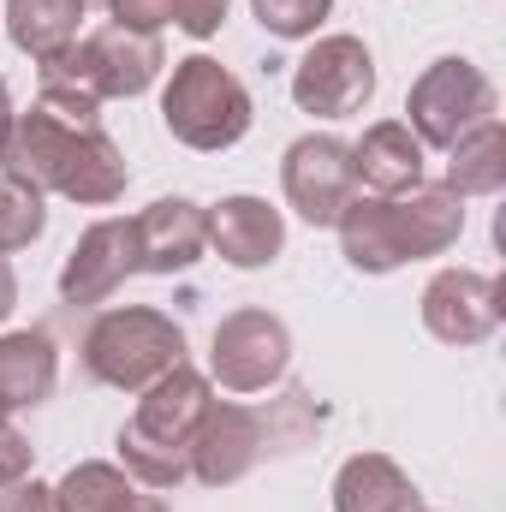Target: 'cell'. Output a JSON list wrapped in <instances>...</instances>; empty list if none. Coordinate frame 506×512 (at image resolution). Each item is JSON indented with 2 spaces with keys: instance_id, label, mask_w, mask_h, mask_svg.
<instances>
[{
  "instance_id": "cell-1",
  "label": "cell",
  "mask_w": 506,
  "mask_h": 512,
  "mask_svg": "<svg viewBox=\"0 0 506 512\" xmlns=\"http://www.w3.org/2000/svg\"><path fill=\"white\" fill-rule=\"evenodd\" d=\"M0 173L42 191V197H66L78 209H108L131 185L126 155L108 131L66 126V120L42 114L36 102L24 114H12L6 131H0Z\"/></svg>"
},
{
  "instance_id": "cell-2",
  "label": "cell",
  "mask_w": 506,
  "mask_h": 512,
  "mask_svg": "<svg viewBox=\"0 0 506 512\" xmlns=\"http://www.w3.org/2000/svg\"><path fill=\"white\" fill-rule=\"evenodd\" d=\"M334 233H340V256L358 274H393L405 262H429V256L453 251L465 233V203L447 185H417L405 197L358 191L340 209Z\"/></svg>"
},
{
  "instance_id": "cell-3",
  "label": "cell",
  "mask_w": 506,
  "mask_h": 512,
  "mask_svg": "<svg viewBox=\"0 0 506 512\" xmlns=\"http://www.w3.org/2000/svg\"><path fill=\"white\" fill-rule=\"evenodd\" d=\"M251 120H256L251 90L215 54L173 60V72L161 84V126H167L173 143H185L197 155H221L251 131Z\"/></svg>"
},
{
  "instance_id": "cell-4",
  "label": "cell",
  "mask_w": 506,
  "mask_h": 512,
  "mask_svg": "<svg viewBox=\"0 0 506 512\" xmlns=\"http://www.w3.org/2000/svg\"><path fill=\"white\" fill-rule=\"evenodd\" d=\"M185 364V328L167 310L149 304H114L84 334V376L114 393H143L155 376Z\"/></svg>"
},
{
  "instance_id": "cell-5",
  "label": "cell",
  "mask_w": 506,
  "mask_h": 512,
  "mask_svg": "<svg viewBox=\"0 0 506 512\" xmlns=\"http://www.w3.org/2000/svg\"><path fill=\"white\" fill-rule=\"evenodd\" d=\"M167 66V48L161 36H143L126 24H102L90 36H78L72 48H60L54 60L36 66V84H66V90H84L96 102H131L143 96Z\"/></svg>"
},
{
  "instance_id": "cell-6",
  "label": "cell",
  "mask_w": 506,
  "mask_h": 512,
  "mask_svg": "<svg viewBox=\"0 0 506 512\" xmlns=\"http://www.w3.org/2000/svg\"><path fill=\"white\" fill-rule=\"evenodd\" d=\"M495 108H501L495 78H489L477 60H465V54L429 60V66L411 78V90H405V126L417 131L423 149H441V155H447L465 131H477L483 120H495Z\"/></svg>"
},
{
  "instance_id": "cell-7",
  "label": "cell",
  "mask_w": 506,
  "mask_h": 512,
  "mask_svg": "<svg viewBox=\"0 0 506 512\" xmlns=\"http://www.w3.org/2000/svg\"><path fill=\"white\" fill-rule=\"evenodd\" d=\"M376 96V54L364 48V36H310V48L292 66V102L298 114L316 120H352L364 114Z\"/></svg>"
},
{
  "instance_id": "cell-8",
  "label": "cell",
  "mask_w": 506,
  "mask_h": 512,
  "mask_svg": "<svg viewBox=\"0 0 506 512\" xmlns=\"http://www.w3.org/2000/svg\"><path fill=\"white\" fill-rule=\"evenodd\" d=\"M292 370V328L274 316V310H233L215 322V340H209V382L221 393H268V387L286 382Z\"/></svg>"
},
{
  "instance_id": "cell-9",
  "label": "cell",
  "mask_w": 506,
  "mask_h": 512,
  "mask_svg": "<svg viewBox=\"0 0 506 512\" xmlns=\"http://www.w3.org/2000/svg\"><path fill=\"white\" fill-rule=\"evenodd\" d=\"M280 191L286 209L310 227H334L340 209L358 197V173H352V143L334 131H304L298 143H286L280 155Z\"/></svg>"
},
{
  "instance_id": "cell-10",
  "label": "cell",
  "mask_w": 506,
  "mask_h": 512,
  "mask_svg": "<svg viewBox=\"0 0 506 512\" xmlns=\"http://www.w3.org/2000/svg\"><path fill=\"white\" fill-rule=\"evenodd\" d=\"M417 316H423L429 340H441V346H459V352L483 346V340H495V328L506 316L501 280L483 274V268H441V274H429V286L417 298Z\"/></svg>"
},
{
  "instance_id": "cell-11",
  "label": "cell",
  "mask_w": 506,
  "mask_h": 512,
  "mask_svg": "<svg viewBox=\"0 0 506 512\" xmlns=\"http://www.w3.org/2000/svg\"><path fill=\"white\" fill-rule=\"evenodd\" d=\"M262 447H268V429H262V417H256L251 405L215 399L209 417L191 435V483H203V489L245 483L256 465H262Z\"/></svg>"
},
{
  "instance_id": "cell-12",
  "label": "cell",
  "mask_w": 506,
  "mask_h": 512,
  "mask_svg": "<svg viewBox=\"0 0 506 512\" xmlns=\"http://www.w3.org/2000/svg\"><path fill=\"white\" fill-rule=\"evenodd\" d=\"M131 274H137V221L108 215V221L84 227V239L60 262V298L66 304H108Z\"/></svg>"
},
{
  "instance_id": "cell-13",
  "label": "cell",
  "mask_w": 506,
  "mask_h": 512,
  "mask_svg": "<svg viewBox=\"0 0 506 512\" xmlns=\"http://www.w3.org/2000/svg\"><path fill=\"white\" fill-rule=\"evenodd\" d=\"M209 405H215V382L203 370H191V364H173L167 376H155V382L143 387V399H137V411H131L126 423L143 441L191 459V435L209 417Z\"/></svg>"
},
{
  "instance_id": "cell-14",
  "label": "cell",
  "mask_w": 506,
  "mask_h": 512,
  "mask_svg": "<svg viewBox=\"0 0 506 512\" xmlns=\"http://www.w3.org/2000/svg\"><path fill=\"white\" fill-rule=\"evenodd\" d=\"M137 221V274H185L209 256V209L191 197H155Z\"/></svg>"
},
{
  "instance_id": "cell-15",
  "label": "cell",
  "mask_w": 506,
  "mask_h": 512,
  "mask_svg": "<svg viewBox=\"0 0 506 512\" xmlns=\"http://www.w3.org/2000/svg\"><path fill=\"white\" fill-rule=\"evenodd\" d=\"M209 251L221 256L227 268H268L274 256L286 251V215L268 203V197H251V191H233L209 209Z\"/></svg>"
},
{
  "instance_id": "cell-16",
  "label": "cell",
  "mask_w": 506,
  "mask_h": 512,
  "mask_svg": "<svg viewBox=\"0 0 506 512\" xmlns=\"http://www.w3.org/2000/svg\"><path fill=\"white\" fill-rule=\"evenodd\" d=\"M352 173H358V191H370V197H405L423 185L429 149L417 143V131L405 120H376L352 143Z\"/></svg>"
},
{
  "instance_id": "cell-17",
  "label": "cell",
  "mask_w": 506,
  "mask_h": 512,
  "mask_svg": "<svg viewBox=\"0 0 506 512\" xmlns=\"http://www.w3.org/2000/svg\"><path fill=\"white\" fill-rule=\"evenodd\" d=\"M60 387V352L42 328H6L0 334V417L48 405Z\"/></svg>"
},
{
  "instance_id": "cell-18",
  "label": "cell",
  "mask_w": 506,
  "mask_h": 512,
  "mask_svg": "<svg viewBox=\"0 0 506 512\" xmlns=\"http://www.w3.org/2000/svg\"><path fill=\"white\" fill-rule=\"evenodd\" d=\"M423 495L411 471L387 453H352L334 471V512H417Z\"/></svg>"
},
{
  "instance_id": "cell-19",
  "label": "cell",
  "mask_w": 506,
  "mask_h": 512,
  "mask_svg": "<svg viewBox=\"0 0 506 512\" xmlns=\"http://www.w3.org/2000/svg\"><path fill=\"white\" fill-rule=\"evenodd\" d=\"M447 191L465 203V197H501L506 191V126L501 114L483 120L477 131H465L453 149H447Z\"/></svg>"
},
{
  "instance_id": "cell-20",
  "label": "cell",
  "mask_w": 506,
  "mask_h": 512,
  "mask_svg": "<svg viewBox=\"0 0 506 512\" xmlns=\"http://www.w3.org/2000/svg\"><path fill=\"white\" fill-rule=\"evenodd\" d=\"M78 24H84V0H6V36L36 66L54 60L60 48H72Z\"/></svg>"
},
{
  "instance_id": "cell-21",
  "label": "cell",
  "mask_w": 506,
  "mask_h": 512,
  "mask_svg": "<svg viewBox=\"0 0 506 512\" xmlns=\"http://www.w3.org/2000/svg\"><path fill=\"white\" fill-rule=\"evenodd\" d=\"M227 12H233V0H114V6H108V18H114V24H126V30L161 36V30L173 24V30L197 36V42L221 36Z\"/></svg>"
},
{
  "instance_id": "cell-22",
  "label": "cell",
  "mask_w": 506,
  "mask_h": 512,
  "mask_svg": "<svg viewBox=\"0 0 506 512\" xmlns=\"http://www.w3.org/2000/svg\"><path fill=\"white\" fill-rule=\"evenodd\" d=\"M131 489H137V483H131L114 459H84V465H72V471L54 483L60 512H114Z\"/></svg>"
},
{
  "instance_id": "cell-23",
  "label": "cell",
  "mask_w": 506,
  "mask_h": 512,
  "mask_svg": "<svg viewBox=\"0 0 506 512\" xmlns=\"http://www.w3.org/2000/svg\"><path fill=\"white\" fill-rule=\"evenodd\" d=\"M48 233V197L0 173V256L30 251Z\"/></svg>"
},
{
  "instance_id": "cell-24",
  "label": "cell",
  "mask_w": 506,
  "mask_h": 512,
  "mask_svg": "<svg viewBox=\"0 0 506 512\" xmlns=\"http://www.w3.org/2000/svg\"><path fill=\"white\" fill-rule=\"evenodd\" d=\"M251 18L280 42H310L334 18V0H251Z\"/></svg>"
},
{
  "instance_id": "cell-25",
  "label": "cell",
  "mask_w": 506,
  "mask_h": 512,
  "mask_svg": "<svg viewBox=\"0 0 506 512\" xmlns=\"http://www.w3.org/2000/svg\"><path fill=\"white\" fill-rule=\"evenodd\" d=\"M30 471H36V447H30V435L12 429V423H0V489H12V483L30 477Z\"/></svg>"
},
{
  "instance_id": "cell-26",
  "label": "cell",
  "mask_w": 506,
  "mask_h": 512,
  "mask_svg": "<svg viewBox=\"0 0 506 512\" xmlns=\"http://www.w3.org/2000/svg\"><path fill=\"white\" fill-rule=\"evenodd\" d=\"M0 512H60V495H54V483H42V477L30 471V477H18L12 489H0Z\"/></svg>"
},
{
  "instance_id": "cell-27",
  "label": "cell",
  "mask_w": 506,
  "mask_h": 512,
  "mask_svg": "<svg viewBox=\"0 0 506 512\" xmlns=\"http://www.w3.org/2000/svg\"><path fill=\"white\" fill-rule=\"evenodd\" d=\"M18 310V274H12V262L0 256V322Z\"/></svg>"
},
{
  "instance_id": "cell-28",
  "label": "cell",
  "mask_w": 506,
  "mask_h": 512,
  "mask_svg": "<svg viewBox=\"0 0 506 512\" xmlns=\"http://www.w3.org/2000/svg\"><path fill=\"white\" fill-rule=\"evenodd\" d=\"M114 512H167V501H161V495H149V489H131Z\"/></svg>"
},
{
  "instance_id": "cell-29",
  "label": "cell",
  "mask_w": 506,
  "mask_h": 512,
  "mask_svg": "<svg viewBox=\"0 0 506 512\" xmlns=\"http://www.w3.org/2000/svg\"><path fill=\"white\" fill-rule=\"evenodd\" d=\"M6 120H12V96H6V84H0V131H6Z\"/></svg>"
},
{
  "instance_id": "cell-30",
  "label": "cell",
  "mask_w": 506,
  "mask_h": 512,
  "mask_svg": "<svg viewBox=\"0 0 506 512\" xmlns=\"http://www.w3.org/2000/svg\"><path fill=\"white\" fill-rule=\"evenodd\" d=\"M84 6H102V12H108V6H114V0H84Z\"/></svg>"
},
{
  "instance_id": "cell-31",
  "label": "cell",
  "mask_w": 506,
  "mask_h": 512,
  "mask_svg": "<svg viewBox=\"0 0 506 512\" xmlns=\"http://www.w3.org/2000/svg\"><path fill=\"white\" fill-rule=\"evenodd\" d=\"M0 423H6V417H0Z\"/></svg>"
},
{
  "instance_id": "cell-32",
  "label": "cell",
  "mask_w": 506,
  "mask_h": 512,
  "mask_svg": "<svg viewBox=\"0 0 506 512\" xmlns=\"http://www.w3.org/2000/svg\"><path fill=\"white\" fill-rule=\"evenodd\" d=\"M417 512H423V507H417Z\"/></svg>"
}]
</instances>
